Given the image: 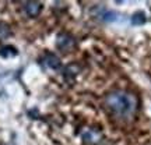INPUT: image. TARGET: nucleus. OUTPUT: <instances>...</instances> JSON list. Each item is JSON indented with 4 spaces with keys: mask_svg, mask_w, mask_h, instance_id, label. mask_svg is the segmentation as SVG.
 I'll return each mask as SVG.
<instances>
[{
    "mask_svg": "<svg viewBox=\"0 0 151 145\" xmlns=\"http://www.w3.org/2000/svg\"><path fill=\"white\" fill-rule=\"evenodd\" d=\"M106 106L112 110L116 116L120 117H130L137 110V98L126 91H115L108 94L105 99Z\"/></svg>",
    "mask_w": 151,
    "mask_h": 145,
    "instance_id": "obj_1",
    "label": "nucleus"
},
{
    "mask_svg": "<svg viewBox=\"0 0 151 145\" xmlns=\"http://www.w3.org/2000/svg\"><path fill=\"white\" fill-rule=\"evenodd\" d=\"M74 38L71 36L70 34L62 32L58 35V39H56V46L62 50V52H70L71 49L74 48Z\"/></svg>",
    "mask_w": 151,
    "mask_h": 145,
    "instance_id": "obj_2",
    "label": "nucleus"
},
{
    "mask_svg": "<svg viewBox=\"0 0 151 145\" xmlns=\"http://www.w3.org/2000/svg\"><path fill=\"white\" fill-rule=\"evenodd\" d=\"M91 13L97 17V18H99V20H102V21H105V22H112V21H116V20H118V14H116V13L108 11L106 9H104L101 6L94 7Z\"/></svg>",
    "mask_w": 151,
    "mask_h": 145,
    "instance_id": "obj_3",
    "label": "nucleus"
},
{
    "mask_svg": "<svg viewBox=\"0 0 151 145\" xmlns=\"http://www.w3.org/2000/svg\"><path fill=\"white\" fill-rule=\"evenodd\" d=\"M42 64L45 67H48V69H52V70H58L60 69V59L53 53H46L45 56L42 57Z\"/></svg>",
    "mask_w": 151,
    "mask_h": 145,
    "instance_id": "obj_4",
    "label": "nucleus"
},
{
    "mask_svg": "<svg viewBox=\"0 0 151 145\" xmlns=\"http://www.w3.org/2000/svg\"><path fill=\"white\" fill-rule=\"evenodd\" d=\"M24 10H25V14L31 18H35V17L39 16V13L42 11V4L39 1H27L24 4Z\"/></svg>",
    "mask_w": 151,
    "mask_h": 145,
    "instance_id": "obj_5",
    "label": "nucleus"
},
{
    "mask_svg": "<svg viewBox=\"0 0 151 145\" xmlns=\"http://www.w3.org/2000/svg\"><path fill=\"white\" fill-rule=\"evenodd\" d=\"M77 73H78V67H77L76 64H70L65 69L63 75H65V78H66L67 82H73L74 78H76V75H77Z\"/></svg>",
    "mask_w": 151,
    "mask_h": 145,
    "instance_id": "obj_6",
    "label": "nucleus"
},
{
    "mask_svg": "<svg viewBox=\"0 0 151 145\" xmlns=\"http://www.w3.org/2000/svg\"><path fill=\"white\" fill-rule=\"evenodd\" d=\"M17 54H18V52H17V49L14 46L6 45V46L0 48V56H3V57H14Z\"/></svg>",
    "mask_w": 151,
    "mask_h": 145,
    "instance_id": "obj_7",
    "label": "nucleus"
},
{
    "mask_svg": "<svg viewBox=\"0 0 151 145\" xmlns=\"http://www.w3.org/2000/svg\"><path fill=\"white\" fill-rule=\"evenodd\" d=\"M146 20H147L146 14L141 13V11H137V13H134L133 17H132V24H133V25H141V24L146 22Z\"/></svg>",
    "mask_w": 151,
    "mask_h": 145,
    "instance_id": "obj_8",
    "label": "nucleus"
},
{
    "mask_svg": "<svg viewBox=\"0 0 151 145\" xmlns=\"http://www.w3.org/2000/svg\"><path fill=\"white\" fill-rule=\"evenodd\" d=\"M11 35V29L6 22H0V39H6Z\"/></svg>",
    "mask_w": 151,
    "mask_h": 145,
    "instance_id": "obj_9",
    "label": "nucleus"
}]
</instances>
